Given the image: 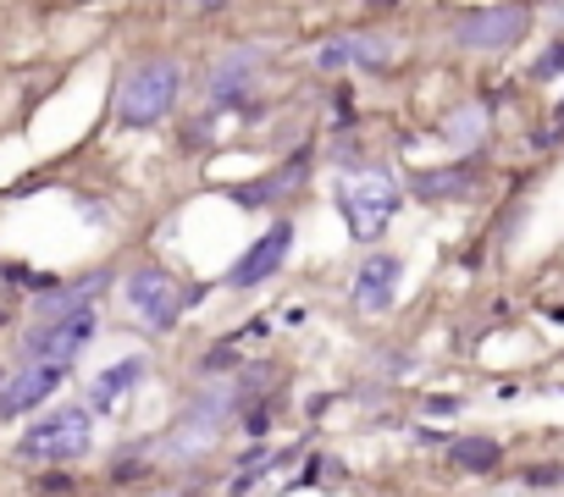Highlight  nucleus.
I'll return each instance as SVG.
<instances>
[{
  "label": "nucleus",
  "mask_w": 564,
  "mask_h": 497,
  "mask_svg": "<svg viewBox=\"0 0 564 497\" xmlns=\"http://www.w3.org/2000/svg\"><path fill=\"white\" fill-rule=\"evenodd\" d=\"M177 95H183V67L172 56L139 62L117 89V122L122 128H155L161 117H172Z\"/></svg>",
  "instance_id": "f257e3e1"
},
{
  "label": "nucleus",
  "mask_w": 564,
  "mask_h": 497,
  "mask_svg": "<svg viewBox=\"0 0 564 497\" xmlns=\"http://www.w3.org/2000/svg\"><path fill=\"white\" fill-rule=\"evenodd\" d=\"M399 199H404V188H399V177L388 166H366L360 177H344V188H338V210H344V221H349V232L360 243L382 238V227L393 221Z\"/></svg>",
  "instance_id": "f03ea898"
},
{
  "label": "nucleus",
  "mask_w": 564,
  "mask_h": 497,
  "mask_svg": "<svg viewBox=\"0 0 564 497\" xmlns=\"http://www.w3.org/2000/svg\"><path fill=\"white\" fill-rule=\"evenodd\" d=\"M89 448H95V431H89V409H84V404H62V409L40 415V420L18 437V459H40V464L84 459Z\"/></svg>",
  "instance_id": "7ed1b4c3"
},
{
  "label": "nucleus",
  "mask_w": 564,
  "mask_h": 497,
  "mask_svg": "<svg viewBox=\"0 0 564 497\" xmlns=\"http://www.w3.org/2000/svg\"><path fill=\"white\" fill-rule=\"evenodd\" d=\"M122 299H128V310L139 316V321H150L155 332H166V327H177V316L188 310V305H199L205 294L199 288H183L172 272H161V266H139L128 283H122Z\"/></svg>",
  "instance_id": "20e7f679"
},
{
  "label": "nucleus",
  "mask_w": 564,
  "mask_h": 497,
  "mask_svg": "<svg viewBox=\"0 0 564 497\" xmlns=\"http://www.w3.org/2000/svg\"><path fill=\"white\" fill-rule=\"evenodd\" d=\"M525 29H531V12H525V7H476V12H465V18L454 23V40H459L465 51L492 56V51H509Z\"/></svg>",
  "instance_id": "39448f33"
},
{
  "label": "nucleus",
  "mask_w": 564,
  "mask_h": 497,
  "mask_svg": "<svg viewBox=\"0 0 564 497\" xmlns=\"http://www.w3.org/2000/svg\"><path fill=\"white\" fill-rule=\"evenodd\" d=\"M95 343V310L89 316H73V321H56V327H34L23 338V360L29 365H73L84 349Z\"/></svg>",
  "instance_id": "423d86ee"
},
{
  "label": "nucleus",
  "mask_w": 564,
  "mask_h": 497,
  "mask_svg": "<svg viewBox=\"0 0 564 497\" xmlns=\"http://www.w3.org/2000/svg\"><path fill=\"white\" fill-rule=\"evenodd\" d=\"M289 248H294V221H271L265 238H254V243L243 248V261L227 272V283H232V288H260V283H271V277L282 272V261H289Z\"/></svg>",
  "instance_id": "0eeeda50"
},
{
  "label": "nucleus",
  "mask_w": 564,
  "mask_h": 497,
  "mask_svg": "<svg viewBox=\"0 0 564 497\" xmlns=\"http://www.w3.org/2000/svg\"><path fill=\"white\" fill-rule=\"evenodd\" d=\"M393 62V40L388 34H338V40H327L322 51H316V67L322 73H377V67H388Z\"/></svg>",
  "instance_id": "6e6552de"
},
{
  "label": "nucleus",
  "mask_w": 564,
  "mask_h": 497,
  "mask_svg": "<svg viewBox=\"0 0 564 497\" xmlns=\"http://www.w3.org/2000/svg\"><path fill=\"white\" fill-rule=\"evenodd\" d=\"M260 62H265V56H260L254 45H243V51H232V56H221V62L210 67V100H216V111H232V106L254 111Z\"/></svg>",
  "instance_id": "1a4fd4ad"
},
{
  "label": "nucleus",
  "mask_w": 564,
  "mask_h": 497,
  "mask_svg": "<svg viewBox=\"0 0 564 497\" xmlns=\"http://www.w3.org/2000/svg\"><path fill=\"white\" fill-rule=\"evenodd\" d=\"M62 382H67V371H62V365H23L7 387H0V420H18V415L40 409Z\"/></svg>",
  "instance_id": "9d476101"
},
{
  "label": "nucleus",
  "mask_w": 564,
  "mask_h": 497,
  "mask_svg": "<svg viewBox=\"0 0 564 497\" xmlns=\"http://www.w3.org/2000/svg\"><path fill=\"white\" fill-rule=\"evenodd\" d=\"M106 288H111V272H89V277H78V283H62V288L40 294V299H34V316H40V327H56V321L89 316L95 294H106Z\"/></svg>",
  "instance_id": "9b49d317"
},
{
  "label": "nucleus",
  "mask_w": 564,
  "mask_h": 497,
  "mask_svg": "<svg viewBox=\"0 0 564 497\" xmlns=\"http://www.w3.org/2000/svg\"><path fill=\"white\" fill-rule=\"evenodd\" d=\"M305 177H311V150L289 155L276 172H265L260 183H238V188H232V199H238L243 210H260V205H271V199H294V194L305 188Z\"/></svg>",
  "instance_id": "f8f14e48"
},
{
  "label": "nucleus",
  "mask_w": 564,
  "mask_h": 497,
  "mask_svg": "<svg viewBox=\"0 0 564 497\" xmlns=\"http://www.w3.org/2000/svg\"><path fill=\"white\" fill-rule=\"evenodd\" d=\"M399 277H404L399 255H366V261H360V272H355V310H366V316L393 310Z\"/></svg>",
  "instance_id": "ddd939ff"
},
{
  "label": "nucleus",
  "mask_w": 564,
  "mask_h": 497,
  "mask_svg": "<svg viewBox=\"0 0 564 497\" xmlns=\"http://www.w3.org/2000/svg\"><path fill=\"white\" fill-rule=\"evenodd\" d=\"M144 354H128V360H117V365H106L95 382H89V409H117L139 382H144Z\"/></svg>",
  "instance_id": "4468645a"
},
{
  "label": "nucleus",
  "mask_w": 564,
  "mask_h": 497,
  "mask_svg": "<svg viewBox=\"0 0 564 497\" xmlns=\"http://www.w3.org/2000/svg\"><path fill=\"white\" fill-rule=\"evenodd\" d=\"M410 188H415L421 199H459V194L476 188V161H465V166H443V172H415Z\"/></svg>",
  "instance_id": "2eb2a0df"
},
{
  "label": "nucleus",
  "mask_w": 564,
  "mask_h": 497,
  "mask_svg": "<svg viewBox=\"0 0 564 497\" xmlns=\"http://www.w3.org/2000/svg\"><path fill=\"white\" fill-rule=\"evenodd\" d=\"M498 459H503V448L492 437H454L448 442V464L459 475H487V470H498Z\"/></svg>",
  "instance_id": "dca6fc26"
},
{
  "label": "nucleus",
  "mask_w": 564,
  "mask_h": 497,
  "mask_svg": "<svg viewBox=\"0 0 564 497\" xmlns=\"http://www.w3.org/2000/svg\"><path fill=\"white\" fill-rule=\"evenodd\" d=\"M437 133H443L448 144H470V139H481V133H487V111H481V106H465V111H454Z\"/></svg>",
  "instance_id": "f3484780"
},
{
  "label": "nucleus",
  "mask_w": 564,
  "mask_h": 497,
  "mask_svg": "<svg viewBox=\"0 0 564 497\" xmlns=\"http://www.w3.org/2000/svg\"><path fill=\"white\" fill-rule=\"evenodd\" d=\"M531 78H542V84H547V78H564V40L542 51V62L531 67Z\"/></svg>",
  "instance_id": "a211bd4d"
},
{
  "label": "nucleus",
  "mask_w": 564,
  "mask_h": 497,
  "mask_svg": "<svg viewBox=\"0 0 564 497\" xmlns=\"http://www.w3.org/2000/svg\"><path fill=\"white\" fill-rule=\"evenodd\" d=\"M322 470H333V459H311V464H305V470L289 481V492H305V486H316V481H322Z\"/></svg>",
  "instance_id": "6ab92c4d"
},
{
  "label": "nucleus",
  "mask_w": 564,
  "mask_h": 497,
  "mask_svg": "<svg viewBox=\"0 0 564 497\" xmlns=\"http://www.w3.org/2000/svg\"><path fill=\"white\" fill-rule=\"evenodd\" d=\"M520 481H525V486H558V481H564V470H558V464H536V470H525Z\"/></svg>",
  "instance_id": "aec40b11"
},
{
  "label": "nucleus",
  "mask_w": 564,
  "mask_h": 497,
  "mask_svg": "<svg viewBox=\"0 0 564 497\" xmlns=\"http://www.w3.org/2000/svg\"><path fill=\"white\" fill-rule=\"evenodd\" d=\"M111 481H117V486H128V481H144V459H117Z\"/></svg>",
  "instance_id": "412c9836"
},
{
  "label": "nucleus",
  "mask_w": 564,
  "mask_h": 497,
  "mask_svg": "<svg viewBox=\"0 0 564 497\" xmlns=\"http://www.w3.org/2000/svg\"><path fill=\"white\" fill-rule=\"evenodd\" d=\"M243 431H249V437H265V431H271V409H249Z\"/></svg>",
  "instance_id": "4be33fe9"
},
{
  "label": "nucleus",
  "mask_w": 564,
  "mask_h": 497,
  "mask_svg": "<svg viewBox=\"0 0 564 497\" xmlns=\"http://www.w3.org/2000/svg\"><path fill=\"white\" fill-rule=\"evenodd\" d=\"M426 409H432V415H454V409H459V398H432Z\"/></svg>",
  "instance_id": "5701e85b"
},
{
  "label": "nucleus",
  "mask_w": 564,
  "mask_h": 497,
  "mask_svg": "<svg viewBox=\"0 0 564 497\" xmlns=\"http://www.w3.org/2000/svg\"><path fill=\"white\" fill-rule=\"evenodd\" d=\"M7 382H12V376H7V371H0V387H7Z\"/></svg>",
  "instance_id": "b1692460"
},
{
  "label": "nucleus",
  "mask_w": 564,
  "mask_h": 497,
  "mask_svg": "<svg viewBox=\"0 0 564 497\" xmlns=\"http://www.w3.org/2000/svg\"><path fill=\"white\" fill-rule=\"evenodd\" d=\"M0 327H7V310H0Z\"/></svg>",
  "instance_id": "393cba45"
}]
</instances>
